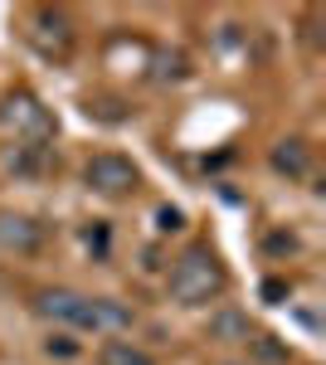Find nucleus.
I'll list each match as a JSON object with an SVG mask.
<instances>
[{"label":"nucleus","mask_w":326,"mask_h":365,"mask_svg":"<svg viewBox=\"0 0 326 365\" xmlns=\"http://www.w3.org/2000/svg\"><path fill=\"white\" fill-rule=\"evenodd\" d=\"M44 351L58 356V361H73V356H78V341L68 336V331H49V336H44Z\"/></svg>","instance_id":"4468645a"},{"label":"nucleus","mask_w":326,"mask_h":365,"mask_svg":"<svg viewBox=\"0 0 326 365\" xmlns=\"http://www.w3.org/2000/svg\"><path fill=\"white\" fill-rule=\"evenodd\" d=\"M185 220H180V210H161V229H180Z\"/></svg>","instance_id":"6ab92c4d"},{"label":"nucleus","mask_w":326,"mask_h":365,"mask_svg":"<svg viewBox=\"0 0 326 365\" xmlns=\"http://www.w3.org/2000/svg\"><path fill=\"white\" fill-rule=\"evenodd\" d=\"M287 292H292V287H287L282 278H268V282H263V302H272V307H277V302H282Z\"/></svg>","instance_id":"dca6fc26"},{"label":"nucleus","mask_w":326,"mask_h":365,"mask_svg":"<svg viewBox=\"0 0 326 365\" xmlns=\"http://www.w3.org/2000/svg\"><path fill=\"white\" fill-rule=\"evenodd\" d=\"M25 34H29V44H34L39 54H49V58H63L73 49V20H68L63 10H34Z\"/></svg>","instance_id":"423d86ee"},{"label":"nucleus","mask_w":326,"mask_h":365,"mask_svg":"<svg viewBox=\"0 0 326 365\" xmlns=\"http://www.w3.org/2000/svg\"><path fill=\"white\" fill-rule=\"evenodd\" d=\"M244 346H248V351H253L263 365H287V346H282L277 336H248Z\"/></svg>","instance_id":"f8f14e48"},{"label":"nucleus","mask_w":326,"mask_h":365,"mask_svg":"<svg viewBox=\"0 0 326 365\" xmlns=\"http://www.w3.org/2000/svg\"><path fill=\"white\" fill-rule=\"evenodd\" d=\"M151 63H156V68H151V78H156V83H175V78H185V54H180V49L156 54Z\"/></svg>","instance_id":"ddd939ff"},{"label":"nucleus","mask_w":326,"mask_h":365,"mask_svg":"<svg viewBox=\"0 0 326 365\" xmlns=\"http://www.w3.org/2000/svg\"><path fill=\"white\" fill-rule=\"evenodd\" d=\"M0 127L20 141V146H49L54 132H58L49 108H44L34 93H25V88H15V93L0 98Z\"/></svg>","instance_id":"f03ea898"},{"label":"nucleus","mask_w":326,"mask_h":365,"mask_svg":"<svg viewBox=\"0 0 326 365\" xmlns=\"http://www.w3.org/2000/svg\"><path fill=\"white\" fill-rule=\"evenodd\" d=\"M49 229L39 225L34 215H20V210H0V253L10 258H34L44 249Z\"/></svg>","instance_id":"39448f33"},{"label":"nucleus","mask_w":326,"mask_h":365,"mask_svg":"<svg viewBox=\"0 0 326 365\" xmlns=\"http://www.w3.org/2000/svg\"><path fill=\"white\" fill-rule=\"evenodd\" d=\"M88 113L93 117H103V122H122V103H117V98H103V103H88Z\"/></svg>","instance_id":"2eb2a0df"},{"label":"nucleus","mask_w":326,"mask_h":365,"mask_svg":"<svg viewBox=\"0 0 326 365\" xmlns=\"http://www.w3.org/2000/svg\"><path fill=\"white\" fill-rule=\"evenodd\" d=\"M268 249H272V253H292V249H297V239H292V234H272Z\"/></svg>","instance_id":"f3484780"},{"label":"nucleus","mask_w":326,"mask_h":365,"mask_svg":"<svg viewBox=\"0 0 326 365\" xmlns=\"http://www.w3.org/2000/svg\"><path fill=\"white\" fill-rule=\"evenodd\" d=\"M205 336H210V341H224V346H244V341L253 336V327H248V312H239V307H219L215 317H210V327H205Z\"/></svg>","instance_id":"6e6552de"},{"label":"nucleus","mask_w":326,"mask_h":365,"mask_svg":"<svg viewBox=\"0 0 326 365\" xmlns=\"http://www.w3.org/2000/svg\"><path fill=\"white\" fill-rule=\"evenodd\" d=\"M268 161H272V170H277V175H287V180H302V175H307V166H312V146H307L302 137H282L277 146H272Z\"/></svg>","instance_id":"0eeeda50"},{"label":"nucleus","mask_w":326,"mask_h":365,"mask_svg":"<svg viewBox=\"0 0 326 365\" xmlns=\"http://www.w3.org/2000/svg\"><path fill=\"white\" fill-rule=\"evenodd\" d=\"M224 263H219V253L210 244H190V249H180V258L170 263V273H165V287H170V302H180V307H205V302H215L219 292H224Z\"/></svg>","instance_id":"f257e3e1"},{"label":"nucleus","mask_w":326,"mask_h":365,"mask_svg":"<svg viewBox=\"0 0 326 365\" xmlns=\"http://www.w3.org/2000/svg\"><path fill=\"white\" fill-rule=\"evenodd\" d=\"M49 166V146H10V175H39Z\"/></svg>","instance_id":"9b49d317"},{"label":"nucleus","mask_w":326,"mask_h":365,"mask_svg":"<svg viewBox=\"0 0 326 365\" xmlns=\"http://www.w3.org/2000/svg\"><path fill=\"white\" fill-rule=\"evenodd\" d=\"M83 239H88V249H93V253H108V234H103V229H88Z\"/></svg>","instance_id":"a211bd4d"},{"label":"nucleus","mask_w":326,"mask_h":365,"mask_svg":"<svg viewBox=\"0 0 326 365\" xmlns=\"http://www.w3.org/2000/svg\"><path fill=\"white\" fill-rule=\"evenodd\" d=\"M93 322H98V331H132V322H136V312L132 307H122L117 297H93Z\"/></svg>","instance_id":"1a4fd4ad"},{"label":"nucleus","mask_w":326,"mask_h":365,"mask_svg":"<svg viewBox=\"0 0 326 365\" xmlns=\"http://www.w3.org/2000/svg\"><path fill=\"white\" fill-rule=\"evenodd\" d=\"M34 312L49 317V322H63V327H78V331H98L93 297H83L73 287H44V292H34Z\"/></svg>","instance_id":"20e7f679"},{"label":"nucleus","mask_w":326,"mask_h":365,"mask_svg":"<svg viewBox=\"0 0 326 365\" xmlns=\"http://www.w3.org/2000/svg\"><path fill=\"white\" fill-rule=\"evenodd\" d=\"M83 180H88V190H98V195L108 200H122L136 190V180H141V170L122 156V151H98V156H88V166H83Z\"/></svg>","instance_id":"7ed1b4c3"},{"label":"nucleus","mask_w":326,"mask_h":365,"mask_svg":"<svg viewBox=\"0 0 326 365\" xmlns=\"http://www.w3.org/2000/svg\"><path fill=\"white\" fill-rule=\"evenodd\" d=\"M98 365H156V361H151V351H141L136 341L112 336V341H103V351H98Z\"/></svg>","instance_id":"9d476101"}]
</instances>
